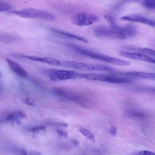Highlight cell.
Masks as SVG:
<instances>
[{"mask_svg":"<svg viewBox=\"0 0 155 155\" xmlns=\"http://www.w3.org/2000/svg\"><path fill=\"white\" fill-rule=\"evenodd\" d=\"M67 45L78 53L92 59L120 66H127L130 64L128 61L94 52L74 44H68Z\"/></svg>","mask_w":155,"mask_h":155,"instance_id":"6da1fadb","label":"cell"},{"mask_svg":"<svg viewBox=\"0 0 155 155\" xmlns=\"http://www.w3.org/2000/svg\"><path fill=\"white\" fill-rule=\"evenodd\" d=\"M81 78L87 80L107 82L115 84L129 83L132 80L127 78L115 74H107L97 73L82 74Z\"/></svg>","mask_w":155,"mask_h":155,"instance_id":"7a4b0ae2","label":"cell"},{"mask_svg":"<svg viewBox=\"0 0 155 155\" xmlns=\"http://www.w3.org/2000/svg\"><path fill=\"white\" fill-rule=\"evenodd\" d=\"M65 67L77 70L87 71H99L112 72L114 70L107 65L98 64H89L73 61L61 62Z\"/></svg>","mask_w":155,"mask_h":155,"instance_id":"3957f363","label":"cell"},{"mask_svg":"<svg viewBox=\"0 0 155 155\" xmlns=\"http://www.w3.org/2000/svg\"><path fill=\"white\" fill-rule=\"evenodd\" d=\"M12 14L21 17L37 19L48 21H54L55 17L47 11L32 8H27L10 12Z\"/></svg>","mask_w":155,"mask_h":155,"instance_id":"277c9868","label":"cell"},{"mask_svg":"<svg viewBox=\"0 0 155 155\" xmlns=\"http://www.w3.org/2000/svg\"><path fill=\"white\" fill-rule=\"evenodd\" d=\"M48 76L52 81H57L81 78V74L71 70L52 69L47 71Z\"/></svg>","mask_w":155,"mask_h":155,"instance_id":"5b68a950","label":"cell"},{"mask_svg":"<svg viewBox=\"0 0 155 155\" xmlns=\"http://www.w3.org/2000/svg\"><path fill=\"white\" fill-rule=\"evenodd\" d=\"M97 16L84 12H80L73 16L71 18L72 23L79 26H84L93 25L100 21Z\"/></svg>","mask_w":155,"mask_h":155,"instance_id":"8992f818","label":"cell"},{"mask_svg":"<svg viewBox=\"0 0 155 155\" xmlns=\"http://www.w3.org/2000/svg\"><path fill=\"white\" fill-rule=\"evenodd\" d=\"M94 32L96 35L99 37L125 39L123 35L118 32L103 26L96 27L94 29Z\"/></svg>","mask_w":155,"mask_h":155,"instance_id":"52a82bcc","label":"cell"},{"mask_svg":"<svg viewBox=\"0 0 155 155\" xmlns=\"http://www.w3.org/2000/svg\"><path fill=\"white\" fill-rule=\"evenodd\" d=\"M120 54L121 56L128 58L155 64V59L145 54L124 51H120Z\"/></svg>","mask_w":155,"mask_h":155,"instance_id":"ba28073f","label":"cell"},{"mask_svg":"<svg viewBox=\"0 0 155 155\" xmlns=\"http://www.w3.org/2000/svg\"><path fill=\"white\" fill-rule=\"evenodd\" d=\"M122 20L132 22H138L151 26L155 27V21L139 15L125 16L120 18Z\"/></svg>","mask_w":155,"mask_h":155,"instance_id":"9c48e42d","label":"cell"},{"mask_svg":"<svg viewBox=\"0 0 155 155\" xmlns=\"http://www.w3.org/2000/svg\"><path fill=\"white\" fill-rule=\"evenodd\" d=\"M6 60L10 68L16 75L23 78L28 77L27 72L17 62L8 58H7Z\"/></svg>","mask_w":155,"mask_h":155,"instance_id":"30bf717a","label":"cell"},{"mask_svg":"<svg viewBox=\"0 0 155 155\" xmlns=\"http://www.w3.org/2000/svg\"><path fill=\"white\" fill-rule=\"evenodd\" d=\"M117 74L118 75L123 77L131 76L145 79L155 80V73L133 71L120 73Z\"/></svg>","mask_w":155,"mask_h":155,"instance_id":"8fae6325","label":"cell"},{"mask_svg":"<svg viewBox=\"0 0 155 155\" xmlns=\"http://www.w3.org/2000/svg\"><path fill=\"white\" fill-rule=\"evenodd\" d=\"M22 57L31 60L39 61L52 65H58L61 64L58 60L50 57H38L23 55Z\"/></svg>","mask_w":155,"mask_h":155,"instance_id":"7c38bea8","label":"cell"},{"mask_svg":"<svg viewBox=\"0 0 155 155\" xmlns=\"http://www.w3.org/2000/svg\"><path fill=\"white\" fill-rule=\"evenodd\" d=\"M52 30L57 34L66 38L77 40L85 43L88 42V40L86 38L74 34L59 30L53 28L52 29Z\"/></svg>","mask_w":155,"mask_h":155,"instance_id":"4fadbf2b","label":"cell"},{"mask_svg":"<svg viewBox=\"0 0 155 155\" xmlns=\"http://www.w3.org/2000/svg\"><path fill=\"white\" fill-rule=\"evenodd\" d=\"M127 114L130 117L137 119H143L147 117L146 114L143 112L136 110H129L127 111Z\"/></svg>","mask_w":155,"mask_h":155,"instance_id":"5bb4252c","label":"cell"},{"mask_svg":"<svg viewBox=\"0 0 155 155\" xmlns=\"http://www.w3.org/2000/svg\"><path fill=\"white\" fill-rule=\"evenodd\" d=\"M79 131L88 140L93 142L95 141V138L94 135L88 130L83 128L79 129Z\"/></svg>","mask_w":155,"mask_h":155,"instance_id":"9a60e30c","label":"cell"},{"mask_svg":"<svg viewBox=\"0 0 155 155\" xmlns=\"http://www.w3.org/2000/svg\"><path fill=\"white\" fill-rule=\"evenodd\" d=\"M14 8L10 4L3 1L0 2V12H10L14 11Z\"/></svg>","mask_w":155,"mask_h":155,"instance_id":"2e32d148","label":"cell"},{"mask_svg":"<svg viewBox=\"0 0 155 155\" xmlns=\"http://www.w3.org/2000/svg\"><path fill=\"white\" fill-rule=\"evenodd\" d=\"M0 38L1 41L7 43L13 42L15 40L13 36L6 34H1Z\"/></svg>","mask_w":155,"mask_h":155,"instance_id":"e0dca14e","label":"cell"},{"mask_svg":"<svg viewBox=\"0 0 155 155\" xmlns=\"http://www.w3.org/2000/svg\"><path fill=\"white\" fill-rule=\"evenodd\" d=\"M143 6L147 9L155 8V0H143Z\"/></svg>","mask_w":155,"mask_h":155,"instance_id":"ac0fdd59","label":"cell"},{"mask_svg":"<svg viewBox=\"0 0 155 155\" xmlns=\"http://www.w3.org/2000/svg\"><path fill=\"white\" fill-rule=\"evenodd\" d=\"M139 50L140 51L155 57V50H154L147 48H141Z\"/></svg>","mask_w":155,"mask_h":155,"instance_id":"d6986e66","label":"cell"},{"mask_svg":"<svg viewBox=\"0 0 155 155\" xmlns=\"http://www.w3.org/2000/svg\"><path fill=\"white\" fill-rule=\"evenodd\" d=\"M46 130V128L45 127L43 126L36 127L32 128V132L35 133H38L39 132L40 130H41L45 131Z\"/></svg>","mask_w":155,"mask_h":155,"instance_id":"ffe728a7","label":"cell"},{"mask_svg":"<svg viewBox=\"0 0 155 155\" xmlns=\"http://www.w3.org/2000/svg\"><path fill=\"white\" fill-rule=\"evenodd\" d=\"M137 154L144 155H155V153L148 150H142L138 152Z\"/></svg>","mask_w":155,"mask_h":155,"instance_id":"44dd1931","label":"cell"},{"mask_svg":"<svg viewBox=\"0 0 155 155\" xmlns=\"http://www.w3.org/2000/svg\"><path fill=\"white\" fill-rule=\"evenodd\" d=\"M109 133L113 136H115L117 133L116 128L114 126L111 127L109 130Z\"/></svg>","mask_w":155,"mask_h":155,"instance_id":"7402d4cb","label":"cell"},{"mask_svg":"<svg viewBox=\"0 0 155 155\" xmlns=\"http://www.w3.org/2000/svg\"><path fill=\"white\" fill-rule=\"evenodd\" d=\"M139 89L140 91L155 93V88H151L145 87L140 88Z\"/></svg>","mask_w":155,"mask_h":155,"instance_id":"603a6c76","label":"cell"},{"mask_svg":"<svg viewBox=\"0 0 155 155\" xmlns=\"http://www.w3.org/2000/svg\"><path fill=\"white\" fill-rule=\"evenodd\" d=\"M56 132L59 135L65 138H67L68 137V134L65 131L58 130H56Z\"/></svg>","mask_w":155,"mask_h":155,"instance_id":"cb8c5ba5","label":"cell"},{"mask_svg":"<svg viewBox=\"0 0 155 155\" xmlns=\"http://www.w3.org/2000/svg\"><path fill=\"white\" fill-rule=\"evenodd\" d=\"M22 101L24 103L27 104L29 105H34L35 104L33 102L30 101V98H25L23 99Z\"/></svg>","mask_w":155,"mask_h":155,"instance_id":"d4e9b609","label":"cell"},{"mask_svg":"<svg viewBox=\"0 0 155 155\" xmlns=\"http://www.w3.org/2000/svg\"><path fill=\"white\" fill-rule=\"evenodd\" d=\"M18 116L21 117H22L24 118H27V115L25 114L24 113L22 112L21 111H19L18 113Z\"/></svg>","mask_w":155,"mask_h":155,"instance_id":"484cf974","label":"cell"},{"mask_svg":"<svg viewBox=\"0 0 155 155\" xmlns=\"http://www.w3.org/2000/svg\"><path fill=\"white\" fill-rule=\"evenodd\" d=\"M19 152L21 154L26 155L27 154V152L26 151L23 149H21L19 150Z\"/></svg>","mask_w":155,"mask_h":155,"instance_id":"4316f807","label":"cell"},{"mask_svg":"<svg viewBox=\"0 0 155 155\" xmlns=\"http://www.w3.org/2000/svg\"></svg>","mask_w":155,"mask_h":155,"instance_id":"83f0119b","label":"cell"}]
</instances>
